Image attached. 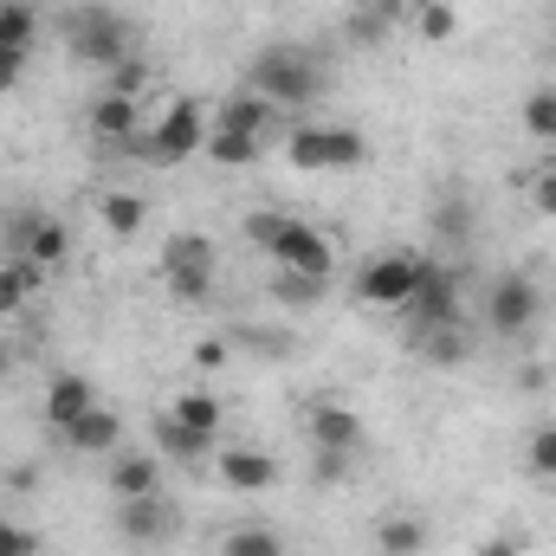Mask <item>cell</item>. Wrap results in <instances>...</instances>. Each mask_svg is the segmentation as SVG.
<instances>
[{"mask_svg":"<svg viewBox=\"0 0 556 556\" xmlns=\"http://www.w3.org/2000/svg\"><path fill=\"white\" fill-rule=\"evenodd\" d=\"M247 240H253L273 266H285V273H311V278L337 273V247H330L317 227L291 220V214H247Z\"/></svg>","mask_w":556,"mask_h":556,"instance_id":"cell-1","label":"cell"},{"mask_svg":"<svg viewBox=\"0 0 556 556\" xmlns=\"http://www.w3.org/2000/svg\"><path fill=\"white\" fill-rule=\"evenodd\" d=\"M285 162L298 175H350L369 162V137L350 130V124H298L285 137Z\"/></svg>","mask_w":556,"mask_h":556,"instance_id":"cell-2","label":"cell"},{"mask_svg":"<svg viewBox=\"0 0 556 556\" xmlns=\"http://www.w3.org/2000/svg\"><path fill=\"white\" fill-rule=\"evenodd\" d=\"M247 85H253L260 98H273L278 111H298V104H311V98L324 91V72H317V59H311L304 46H266V52L247 65Z\"/></svg>","mask_w":556,"mask_h":556,"instance_id":"cell-3","label":"cell"},{"mask_svg":"<svg viewBox=\"0 0 556 556\" xmlns=\"http://www.w3.org/2000/svg\"><path fill=\"white\" fill-rule=\"evenodd\" d=\"M65 46H72V59L111 72V65L130 59V20H124L117 7H78V13L65 20Z\"/></svg>","mask_w":556,"mask_h":556,"instance_id":"cell-4","label":"cell"},{"mask_svg":"<svg viewBox=\"0 0 556 556\" xmlns=\"http://www.w3.org/2000/svg\"><path fill=\"white\" fill-rule=\"evenodd\" d=\"M162 273H168V298L175 304H207L214 298V273H220V253L207 233H175L162 247Z\"/></svg>","mask_w":556,"mask_h":556,"instance_id":"cell-5","label":"cell"},{"mask_svg":"<svg viewBox=\"0 0 556 556\" xmlns=\"http://www.w3.org/2000/svg\"><path fill=\"white\" fill-rule=\"evenodd\" d=\"M207 130H214L207 111H201L194 98H175V104L149 124V137H137L130 149H142L149 162H188L194 149H207Z\"/></svg>","mask_w":556,"mask_h":556,"instance_id":"cell-6","label":"cell"},{"mask_svg":"<svg viewBox=\"0 0 556 556\" xmlns=\"http://www.w3.org/2000/svg\"><path fill=\"white\" fill-rule=\"evenodd\" d=\"M538 317H544V298H538L531 278L525 273L492 278V291H485V330H492V337H525Z\"/></svg>","mask_w":556,"mask_h":556,"instance_id":"cell-7","label":"cell"},{"mask_svg":"<svg viewBox=\"0 0 556 556\" xmlns=\"http://www.w3.org/2000/svg\"><path fill=\"white\" fill-rule=\"evenodd\" d=\"M415 285H420L415 253H376V260L356 273V298H363V304H382V311H408Z\"/></svg>","mask_w":556,"mask_h":556,"instance_id":"cell-8","label":"cell"},{"mask_svg":"<svg viewBox=\"0 0 556 556\" xmlns=\"http://www.w3.org/2000/svg\"><path fill=\"white\" fill-rule=\"evenodd\" d=\"M408 311H415V330H446V324H459V273L420 260V285H415V298H408Z\"/></svg>","mask_w":556,"mask_h":556,"instance_id":"cell-9","label":"cell"},{"mask_svg":"<svg viewBox=\"0 0 556 556\" xmlns=\"http://www.w3.org/2000/svg\"><path fill=\"white\" fill-rule=\"evenodd\" d=\"M175 531H181V511L162 492L155 498H117V538L124 544H142L149 551V544H168Z\"/></svg>","mask_w":556,"mask_h":556,"instance_id":"cell-10","label":"cell"},{"mask_svg":"<svg viewBox=\"0 0 556 556\" xmlns=\"http://www.w3.org/2000/svg\"><path fill=\"white\" fill-rule=\"evenodd\" d=\"M85 124H91V137L111 142V149H130V142L149 130V124H142V98H124V91H104V98L85 111Z\"/></svg>","mask_w":556,"mask_h":556,"instance_id":"cell-11","label":"cell"},{"mask_svg":"<svg viewBox=\"0 0 556 556\" xmlns=\"http://www.w3.org/2000/svg\"><path fill=\"white\" fill-rule=\"evenodd\" d=\"M363 440H369V427L356 408H343V402H317L311 408V446L317 453H363Z\"/></svg>","mask_w":556,"mask_h":556,"instance_id":"cell-12","label":"cell"},{"mask_svg":"<svg viewBox=\"0 0 556 556\" xmlns=\"http://www.w3.org/2000/svg\"><path fill=\"white\" fill-rule=\"evenodd\" d=\"M214 472H220L227 492H247V498L278 485V459L273 453H260V446H227V453L214 459Z\"/></svg>","mask_w":556,"mask_h":556,"instance_id":"cell-13","label":"cell"},{"mask_svg":"<svg viewBox=\"0 0 556 556\" xmlns=\"http://www.w3.org/2000/svg\"><path fill=\"white\" fill-rule=\"evenodd\" d=\"M278 117H285V111H278L273 98H260V91L247 85V91H233V98L214 111V130H233V137H260L266 142V130H273Z\"/></svg>","mask_w":556,"mask_h":556,"instance_id":"cell-14","label":"cell"},{"mask_svg":"<svg viewBox=\"0 0 556 556\" xmlns=\"http://www.w3.org/2000/svg\"><path fill=\"white\" fill-rule=\"evenodd\" d=\"M111 492H117V498H155V492H162V459L117 446V459H111Z\"/></svg>","mask_w":556,"mask_h":556,"instance_id":"cell-15","label":"cell"},{"mask_svg":"<svg viewBox=\"0 0 556 556\" xmlns=\"http://www.w3.org/2000/svg\"><path fill=\"white\" fill-rule=\"evenodd\" d=\"M91 408H98V389H91L85 376H52V382H46V420H52L59 433L78 415H91Z\"/></svg>","mask_w":556,"mask_h":556,"instance_id":"cell-16","label":"cell"},{"mask_svg":"<svg viewBox=\"0 0 556 556\" xmlns=\"http://www.w3.org/2000/svg\"><path fill=\"white\" fill-rule=\"evenodd\" d=\"M72 253V227L65 220H52V214H33V227H26V247H20V260H33L39 273H52L59 260Z\"/></svg>","mask_w":556,"mask_h":556,"instance_id":"cell-17","label":"cell"},{"mask_svg":"<svg viewBox=\"0 0 556 556\" xmlns=\"http://www.w3.org/2000/svg\"><path fill=\"white\" fill-rule=\"evenodd\" d=\"M65 440H72L78 453H117V446H124V415L91 408V415H78L72 427H65Z\"/></svg>","mask_w":556,"mask_h":556,"instance_id":"cell-18","label":"cell"},{"mask_svg":"<svg viewBox=\"0 0 556 556\" xmlns=\"http://www.w3.org/2000/svg\"><path fill=\"white\" fill-rule=\"evenodd\" d=\"M46 285V273L33 266V260H20V253H7L0 260V317H13V311H26V298Z\"/></svg>","mask_w":556,"mask_h":556,"instance_id":"cell-19","label":"cell"},{"mask_svg":"<svg viewBox=\"0 0 556 556\" xmlns=\"http://www.w3.org/2000/svg\"><path fill=\"white\" fill-rule=\"evenodd\" d=\"M168 420H175V427H188V433H201V440H214V433H220V420H227V408H220L207 389H188V395H175Z\"/></svg>","mask_w":556,"mask_h":556,"instance_id":"cell-20","label":"cell"},{"mask_svg":"<svg viewBox=\"0 0 556 556\" xmlns=\"http://www.w3.org/2000/svg\"><path fill=\"white\" fill-rule=\"evenodd\" d=\"M420 551H427V525L420 518L402 511V518H382L376 525V556H420Z\"/></svg>","mask_w":556,"mask_h":556,"instance_id":"cell-21","label":"cell"},{"mask_svg":"<svg viewBox=\"0 0 556 556\" xmlns=\"http://www.w3.org/2000/svg\"><path fill=\"white\" fill-rule=\"evenodd\" d=\"M415 350H420V363H433V369H459L472 343L459 337V324H446V330H420V337H415Z\"/></svg>","mask_w":556,"mask_h":556,"instance_id":"cell-22","label":"cell"},{"mask_svg":"<svg viewBox=\"0 0 556 556\" xmlns=\"http://www.w3.org/2000/svg\"><path fill=\"white\" fill-rule=\"evenodd\" d=\"M98 214H104V227H111L117 240H130V233H142V220H149L142 194H124V188H117V194H104V207H98Z\"/></svg>","mask_w":556,"mask_h":556,"instance_id":"cell-23","label":"cell"},{"mask_svg":"<svg viewBox=\"0 0 556 556\" xmlns=\"http://www.w3.org/2000/svg\"><path fill=\"white\" fill-rule=\"evenodd\" d=\"M324 285H330V278H311V273H285V266H278V278H273V298H278V304H285V311H311V304L324 298Z\"/></svg>","mask_w":556,"mask_h":556,"instance_id":"cell-24","label":"cell"},{"mask_svg":"<svg viewBox=\"0 0 556 556\" xmlns=\"http://www.w3.org/2000/svg\"><path fill=\"white\" fill-rule=\"evenodd\" d=\"M415 33L427 39V46H446V39L459 33V7H453V0H420Z\"/></svg>","mask_w":556,"mask_h":556,"instance_id":"cell-25","label":"cell"},{"mask_svg":"<svg viewBox=\"0 0 556 556\" xmlns=\"http://www.w3.org/2000/svg\"><path fill=\"white\" fill-rule=\"evenodd\" d=\"M33 33H39V13H33L26 0H7V7H0V46L33 52Z\"/></svg>","mask_w":556,"mask_h":556,"instance_id":"cell-26","label":"cell"},{"mask_svg":"<svg viewBox=\"0 0 556 556\" xmlns=\"http://www.w3.org/2000/svg\"><path fill=\"white\" fill-rule=\"evenodd\" d=\"M260 137H233V130H207V155L220 162V168H247V162H260Z\"/></svg>","mask_w":556,"mask_h":556,"instance_id":"cell-27","label":"cell"},{"mask_svg":"<svg viewBox=\"0 0 556 556\" xmlns=\"http://www.w3.org/2000/svg\"><path fill=\"white\" fill-rule=\"evenodd\" d=\"M427 220H433L440 240H466V233H472V201H466V194H446V201H433Z\"/></svg>","mask_w":556,"mask_h":556,"instance_id":"cell-28","label":"cell"},{"mask_svg":"<svg viewBox=\"0 0 556 556\" xmlns=\"http://www.w3.org/2000/svg\"><path fill=\"white\" fill-rule=\"evenodd\" d=\"M220 556H285V538L266 531V525H247V531H233V538L220 544Z\"/></svg>","mask_w":556,"mask_h":556,"instance_id":"cell-29","label":"cell"},{"mask_svg":"<svg viewBox=\"0 0 556 556\" xmlns=\"http://www.w3.org/2000/svg\"><path fill=\"white\" fill-rule=\"evenodd\" d=\"M525 130L538 142H556V91H531L525 98Z\"/></svg>","mask_w":556,"mask_h":556,"instance_id":"cell-30","label":"cell"},{"mask_svg":"<svg viewBox=\"0 0 556 556\" xmlns=\"http://www.w3.org/2000/svg\"><path fill=\"white\" fill-rule=\"evenodd\" d=\"M155 446H162V453H175V459H201V453H207V440H201V433L175 427L168 415H162V427H155Z\"/></svg>","mask_w":556,"mask_h":556,"instance_id":"cell-31","label":"cell"},{"mask_svg":"<svg viewBox=\"0 0 556 556\" xmlns=\"http://www.w3.org/2000/svg\"><path fill=\"white\" fill-rule=\"evenodd\" d=\"M525 466H531L538 479H556V420H551V427H538V433L525 440Z\"/></svg>","mask_w":556,"mask_h":556,"instance_id":"cell-32","label":"cell"},{"mask_svg":"<svg viewBox=\"0 0 556 556\" xmlns=\"http://www.w3.org/2000/svg\"><path fill=\"white\" fill-rule=\"evenodd\" d=\"M142 85H149V65H142L137 52H130L124 65H111V91H124V98H142Z\"/></svg>","mask_w":556,"mask_h":556,"instance_id":"cell-33","label":"cell"},{"mask_svg":"<svg viewBox=\"0 0 556 556\" xmlns=\"http://www.w3.org/2000/svg\"><path fill=\"white\" fill-rule=\"evenodd\" d=\"M39 544H33V531L26 525H13V518H0V556H33Z\"/></svg>","mask_w":556,"mask_h":556,"instance_id":"cell-34","label":"cell"},{"mask_svg":"<svg viewBox=\"0 0 556 556\" xmlns=\"http://www.w3.org/2000/svg\"><path fill=\"white\" fill-rule=\"evenodd\" d=\"M26 59H33V52H13V46H0V91H20V78H26Z\"/></svg>","mask_w":556,"mask_h":556,"instance_id":"cell-35","label":"cell"},{"mask_svg":"<svg viewBox=\"0 0 556 556\" xmlns=\"http://www.w3.org/2000/svg\"><path fill=\"white\" fill-rule=\"evenodd\" d=\"M531 201H538V214H551V220H556V175H551V168L531 181Z\"/></svg>","mask_w":556,"mask_h":556,"instance_id":"cell-36","label":"cell"},{"mask_svg":"<svg viewBox=\"0 0 556 556\" xmlns=\"http://www.w3.org/2000/svg\"><path fill=\"white\" fill-rule=\"evenodd\" d=\"M194 363H201V369H220V363H227V343H220V337H207V343L194 350Z\"/></svg>","mask_w":556,"mask_h":556,"instance_id":"cell-37","label":"cell"},{"mask_svg":"<svg viewBox=\"0 0 556 556\" xmlns=\"http://www.w3.org/2000/svg\"><path fill=\"white\" fill-rule=\"evenodd\" d=\"M343 466H350V453H317V479H324V485L343 479Z\"/></svg>","mask_w":556,"mask_h":556,"instance_id":"cell-38","label":"cell"},{"mask_svg":"<svg viewBox=\"0 0 556 556\" xmlns=\"http://www.w3.org/2000/svg\"><path fill=\"white\" fill-rule=\"evenodd\" d=\"M33 479H39V466H13V472H7L13 492H33Z\"/></svg>","mask_w":556,"mask_h":556,"instance_id":"cell-39","label":"cell"},{"mask_svg":"<svg viewBox=\"0 0 556 556\" xmlns=\"http://www.w3.org/2000/svg\"><path fill=\"white\" fill-rule=\"evenodd\" d=\"M7 376H13V343L0 337V382H7Z\"/></svg>","mask_w":556,"mask_h":556,"instance_id":"cell-40","label":"cell"},{"mask_svg":"<svg viewBox=\"0 0 556 556\" xmlns=\"http://www.w3.org/2000/svg\"><path fill=\"white\" fill-rule=\"evenodd\" d=\"M479 556H525V551H518V544H505V538H498V544H485V551H479Z\"/></svg>","mask_w":556,"mask_h":556,"instance_id":"cell-41","label":"cell"},{"mask_svg":"<svg viewBox=\"0 0 556 556\" xmlns=\"http://www.w3.org/2000/svg\"><path fill=\"white\" fill-rule=\"evenodd\" d=\"M382 7H395V0H382Z\"/></svg>","mask_w":556,"mask_h":556,"instance_id":"cell-42","label":"cell"},{"mask_svg":"<svg viewBox=\"0 0 556 556\" xmlns=\"http://www.w3.org/2000/svg\"><path fill=\"white\" fill-rule=\"evenodd\" d=\"M551 175H556V162H551Z\"/></svg>","mask_w":556,"mask_h":556,"instance_id":"cell-43","label":"cell"},{"mask_svg":"<svg viewBox=\"0 0 556 556\" xmlns=\"http://www.w3.org/2000/svg\"><path fill=\"white\" fill-rule=\"evenodd\" d=\"M0 7H7V0H0Z\"/></svg>","mask_w":556,"mask_h":556,"instance_id":"cell-44","label":"cell"}]
</instances>
